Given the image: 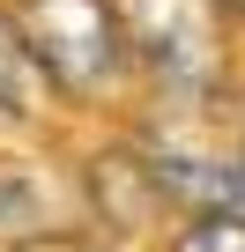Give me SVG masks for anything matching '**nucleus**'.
Segmentation results:
<instances>
[{"mask_svg":"<svg viewBox=\"0 0 245 252\" xmlns=\"http://www.w3.org/2000/svg\"><path fill=\"white\" fill-rule=\"evenodd\" d=\"M119 45H134L141 67H156L171 89H215L223 37L201 0H119Z\"/></svg>","mask_w":245,"mask_h":252,"instance_id":"f03ea898","label":"nucleus"},{"mask_svg":"<svg viewBox=\"0 0 245 252\" xmlns=\"http://www.w3.org/2000/svg\"><path fill=\"white\" fill-rule=\"evenodd\" d=\"M15 45L30 67H45L60 89L97 96L119 74V15L111 0H23L15 8Z\"/></svg>","mask_w":245,"mask_h":252,"instance_id":"f257e3e1","label":"nucleus"},{"mask_svg":"<svg viewBox=\"0 0 245 252\" xmlns=\"http://www.w3.org/2000/svg\"><path fill=\"white\" fill-rule=\"evenodd\" d=\"M171 252H245V222L238 215H201L171 237Z\"/></svg>","mask_w":245,"mask_h":252,"instance_id":"7ed1b4c3","label":"nucleus"},{"mask_svg":"<svg viewBox=\"0 0 245 252\" xmlns=\"http://www.w3.org/2000/svg\"><path fill=\"white\" fill-rule=\"evenodd\" d=\"M23 74H30V60H23V45H15V23H8V8H0V111H23Z\"/></svg>","mask_w":245,"mask_h":252,"instance_id":"20e7f679","label":"nucleus"}]
</instances>
